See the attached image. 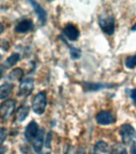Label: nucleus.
<instances>
[{
  "mask_svg": "<svg viewBox=\"0 0 136 154\" xmlns=\"http://www.w3.org/2000/svg\"><path fill=\"white\" fill-rule=\"evenodd\" d=\"M119 134L122 143L126 145L134 146L136 144V132L134 128L129 124H125L120 127Z\"/></svg>",
  "mask_w": 136,
  "mask_h": 154,
  "instance_id": "obj_1",
  "label": "nucleus"
},
{
  "mask_svg": "<svg viewBox=\"0 0 136 154\" xmlns=\"http://www.w3.org/2000/svg\"><path fill=\"white\" fill-rule=\"evenodd\" d=\"M98 25L103 32L108 35H112L115 32V19L111 15H107V14L100 15L98 18Z\"/></svg>",
  "mask_w": 136,
  "mask_h": 154,
  "instance_id": "obj_2",
  "label": "nucleus"
},
{
  "mask_svg": "<svg viewBox=\"0 0 136 154\" xmlns=\"http://www.w3.org/2000/svg\"><path fill=\"white\" fill-rule=\"evenodd\" d=\"M47 95L44 91H40L38 94H36L35 97L32 100V109L34 112L38 114V115H42L44 113L47 107Z\"/></svg>",
  "mask_w": 136,
  "mask_h": 154,
  "instance_id": "obj_3",
  "label": "nucleus"
},
{
  "mask_svg": "<svg viewBox=\"0 0 136 154\" xmlns=\"http://www.w3.org/2000/svg\"><path fill=\"white\" fill-rule=\"evenodd\" d=\"M15 109V100L10 99L0 105V122L4 123L10 119Z\"/></svg>",
  "mask_w": 136,
  "mask_h": 154,
  "instance_id": "obj_4",
  "label": "nucleus"
},
{
  "mask_svg": "<svg viewBox=\"0 0 136 154\" xmlns=\"http://www.w3.org/2000/svg\"><path fill=\"white\" fill-rule=\"evenodd\" d=\"M34 89V79L32 78H26L22 80L19 85L18 96L20 97H27L31 94Z\"/></svg>",
  "mask_w": 136,
  "mask_h": 154,
  "instance_id": "obj_5",
  "label": "nucleus"
},
{
  "mask_svg": "<svg viewBox=\"0 0 136 154\" xmlns=\"http://www.w3.org/2000/svg\"><path fill=\"white\" fill-rule=\"evenodd\" d=\"M39 131H40V128L38 127V125L37 124V122L35 121V120H32V121L29 123L26 127L25 132H24L25 138H26L27 141L32 143L38 135Z\"/></svg>",
  "mask_w": 136,
  "mask_h": 154,
  "instance_id": "obj_6",
  "label": "nucleus"
},
{
  "mask_svg": "<svg viewBox=\"0 0 136 154\" xmlns=\"http://www.w3.org/2000/svg\"><path fill=\"white\" fill-rule=\"evenodd\" d=\"M96 120L101 125H108L115 121V116L108 111H101L96 116Z\"/></svg>",
  "mask_w": 136,
  "mask_h": 154,
  "instance_id": "obj_7",
  "label": "nucleus"
},
{
  "mask_svg": "<svg viewBox=\"0 0 136 154\" xmlns=\"http://www.w3.org/2000/svg\"><path fill=\"white\" fill-rule=\"evenodd\" d=\"M63 34L69 40L75 41L79 37V30L74 24L67 23L63 29Z\"/></svg>",
  "mask_w": 136,
  "mask_h": 154,
  "instance_id": "obj_8",
  "label": "nucleus"
},
{
  "mask_svg": "<svg viewBox=\"0 0 136 154\" xmlns=\"http://www.w3.org/2000/svg\"><path fill=\"white\" fill-rule=\"evenodd\" d=\"M29 3L32 6V7L35 10L36 15L38 17V21L40 22L42 25H44L47 22V14L45 10L43 9V7L39 3H38L35 1H30Z\"/></svg>",
  "mask_w": 136,
  "mask_h": 154,
  "instance_id": "obj_9",
  "label": "nucleus"
},
{
  "mask_svg": "<svg viewBox=\"0 0 136 154\" xmlns=\"http://www.w3.org/2000/svg\"><path fill=\"white\" fill-rule=\"evenodd\" d=\"M34 27V23L31 19H23L19 22V23L17 24L15 26V31L17 33L23 34L26 33L28 31H31Z\"/></svg>",
  "mask_w": 136,
  "mask_h": 154,
  "instance_id": "obj_10",
  "label": "nucleus"
},
{
  "mask_svg": "<svg viewBox=\"0 0 136 154\" xmlns=\"http://www.w3.org/2000/svg\"><path fill=\"white\" fill-rule=\"evenodd\" d=\"M115 84H101V83H87L84 82L83 83V88L86 91H99L101 89L104 88H114Z\"/></svg>",
  "mask_w": 136,
  "mask_h": 154,
  "instance_id": "obj_11",
  "label": "nucleus"
},
{
  "mask_svg": "<svg viewBox=\"0 0 136 154\" xmlns=\"http://www.w3.org/2000/svg\"><path fill=\"white\" fill-rule=\"evenodd\" d=\"M43 144H44V129L41 128L37 137L32 142L34 150L36 152H40L42 151V149H43Z\"/></svg>",
  "mask_w": 136,
  "mask_h": 154,
  "instance_id": "obj_12",
  "label": "nucleus"
},
{
  "mask_svg": "<svg viewBox=\"0 0 136 154\" xmlns=\"http://www.w3.org/2000/svg\"><path fill=\"white\" fill-rule=\"evenodd\" d=\"M110 149L107 143L101 140L96 143L94 151L95 154H110Z\"/></svg>",
  "mask_w": 136,
  "mask_h": 154,
  "instance_id": "obj_13",
  "label": "nucleus"
},
{
  "mask_svg": "<svg viewBox=\"0 0 136 154\" xmlns=\"http://www.w3.org/2000/svg\"><path fill=\"white\" fill-rule=\"evenodd\" d=\"M23 70L20 68V67H17V68H14L10 72L8 76H7V79L11 80V81H20L23 78Z\"/></svg>",
  "mask_w": 136,
  "mask_h": 154,
  "instance_id": "obj_14",
  "label": "nucleus"
},
{
  "mask_svg": "<svg viewBox=\"0 0 136 154\" xmlns=\"http://www.w3.org/2000/svg\"><path fill=\"white\" fill-rule=\"evenodd\" d=\"M19 60H20V55L19 53H14V54H12L11 56L7 58V60L3 63L2 67L4 69H9V68H11V67L16 64L19 61Z\"/></svg>",
  "mask_w": 136,
  "mask_h": 154,
  "instance_id": "obj_15",
  "label": "nucleus"
},
{
  "mask_svg": "<svg viewBox=\"0 0 136 154\" xmlns=\"http://www.w3.org/2000/svg\"><path fill=\"white\" fill-rule=\"evenodd\" d=\"M14 88V85L12 84H2L0 86V100H5L10 96V94L12 92V90Z\"/></svg>",
  "mask_w": 136,
  "mask_h": 154,
  "instance_id": "obj_16",
  "label": "nucleus"
},
{
  "mask_svg": "<svg viewBox=\"0 0 136 154\" xmlns=\"http://www.w3.org/2000/svg\"><path fill=\"white\" fill-rule=\"evenodd\" d=\"M30 112V108L27 105L20 106L16 112V119L19 122H23L26 120Z\"/></svg>",
  "mask_w": 136,
  "mask_h": 154,
  "instance_id": "obj_17",
  "label": "nucleus"
},
{
  "mask_svg": "<svg viewBox=\"0 0 136 154\" xmlns=\"http://www.w3.org/2000/svg\"><path fill=\"white\" fill-rule=\"evenodd\" d=\"M110 154H127V151L124 145L120 143H116L111 147Z\"/></svg>",
  "mask_w": 136,
  "mask_h": 154,
  "instance_id": "obj_18",
  "label": "nucleus"
},
{
  "mask_svg": "<svg viewBox=\"0 0 136 154\" xmlns=\"http://www.w3.org/2000/svg\"><path fill=\"white\" fill-rule=\"evenodd\" d=\"M67 45L69 47L70 49V55H71V58L73 60H79V58L81 57L82 55V51L79 48H74V47H72L70 44L67 43Z\"/></svg>",
  "mask_w": 136,
  "mask_h": 154,
  "instance_id": "obj_19",
  "label": "nucleus"
},
{
  "mask_svg": "<svg viewBox=\"0 0 136 154\" xmlns=\"http://www.w3.org/2000/svg\"><path fill=\"white\" fill-rule=\"evenodd\" d=\"M125 65L128 69H134L136 67V54L132 56H129L125 60Z\"/></svg>",
  "mask_w": 136,
  "mask_h": 154,
  "instance_id": "obj_20",
  "label": "nucleus"
},
{
  "mask_svg": "<svg viewBox=\"0 0 136 154\" xmlns=\"http://www.w3.org/2000/svg\"><path fill=\"white\" fill-rule=\"evenodd\" d=\"M7 137V131L6 128H0V145L4 143Z\"/></svg>",
  "mask_w": 136,
  "mask_h": 154,
  "instance_id": "obj_21",
  "label": "nucleus"
},
{
  "mask_svg": "<svg viewBox=\"0 0 136 154\" xmlns=\"http://www.w3.org/2000/svg\"><path fill=\"white\" fill-rule=\"evenodd\" d=\"M51 140H52V132H48L47 136V138H46V147L47 149H50V144H51Z\"/></svg>",
  "mask_w": 136,
  "mask_h": 154,
  "instance_id": "obj_22",
  "label": "nucleus"
},
{
  "mask_svg": "<svg viewBox=\"0 0 136 154\" xmlns=\"http://www.w3.org/2000/svg\"><path fill=\"white\" fill-rule=\"evenodd\" d=\"M130 97L131 98L134 104H136V88L131 90V91H130Z\"/></svg>",
  "mask_w": 136,
  "mask_h": 154,
  "instance_id": "obj_23",
  "label": "nucleus"
},
{
  "mask_svg": "<svg viewBox=\"0 0 136 154\" xmlns=\"http://www.w3.org/2000/svg\"><path fill=\"white\" fill-rule=\"evenodd\" d=\"M75 154H86V152H85V151H84L83 149H80L79 150L77 151V152Z\"/></svg>",
  "mask_w": 136,
  "mask_h": 154,
  "instance_id": "obj_24",
  "label": "nucleus"
},
{
  "mask_svg": "<svg viewBox=\"0 0 136 154\" xmlns=\"http://www.w3.org/2000/svg\"><path fill=\"white\" fill-rule=\"evenodd\" d=\"M131 154H136V146L134 145V146H132L131 148Z\"/></svg>",
  "mask_w": 136,
  "mask_h": 154,
  "instance_id": "obj_25",
  "label": "nucleus"
},
{
  "mask_svg": "<svg viewBox=\"0 0 136 154\" xmlns=\"http://www.w3.org/2000/svg\"><path fill=\"white\" fill-rule=\"evenodd\" d=\"M2 75H3V70H2V67H0V79H2Z\"/></svg>",
  "mask_w": 136,
  "mask_h": 154,
  "instance_id": "obj_26",
  "label": "nucleus"
},
{
  "mask_svg": "<svg viewBox=\"0 0 136 154\" xmlns=\"http://www.w3.org/2000/svg\"><path fill=\"white\" fill-rule=\"evenodd\" d=\"M3 30H4V27L2 26V24L0 23V34L2 33V31H3Z\"/></svg>",
  "mask_w": 136,
  "mask_h": 154,
  "instance_id": "obj_27",
  "label": "nucleus"
},
{
  "mask_svg": "<svg viewBox=\"0 0 136 154\" xmlns=\"http://www.w3.org/2000/svg\"><path fill=\"white\" fill-rule=\"evenodd\" d=\"M131 30H132V31H136V23L134 24V25H133V26L131 27Z\"/></svg>",
  "mask_w": 136,
  "mask_h": 154,
  "instance_id": "obj_28",
  "label": "nucleus"
},
{
  "mask_svg": "<svg viewBox=\"0 0 136 154\" xmlns=\"http://www.w3.org/2000/svg\"><path fill=\"white\" fill-rule=\"evenodd\" d=\"M2 55H1V54H0V62H1V60H2Z\"/></svg>",
  "mask_w": 136,
  "mask_h": 154,
  "instance_id": "obj_29",
  "label": "nucleus"
},
{
  "mask_svg": "<svg viewBox=\"0 0 136 154\" xmlns=\"http://www.w3.org/2000/svg\"><path fill=\"white\" fill-rule=\"evenodd\" d=\"M0 154H4V152H3L0 151Z\"/></svg>",
  "mask_w": 136,
  "mask_h": 154,
  "instance_id": "obj_30",
  "label": "nucleus"
}]
</instances>
